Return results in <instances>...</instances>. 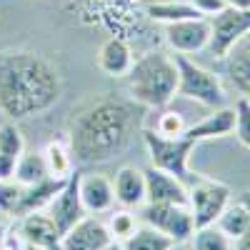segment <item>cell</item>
Masks as SVG:
<instances>
[{
  "instance_id": "obj_1",
  "label": "cell",
  "mask_w": 250,
  "mask_h": 250,
  "mask_svg": "<svg viewBox=\"0 0 250 250\" xmlns=\"http://www.w3.org/2000/svg\"><path fill=\"white\" fill-rule=\"evenodd\" d=\"M138 108L120 98H93L73 110L68 120V145L80 165L108 163L125 153L138 128Z\"/></svg>"
},
{
  "instance_id": "obj_2",
  "label": "cell",
  "mask_w": 250,
  "mask_h": 250,
  "mask_svg": "<svg viewBox=\"0 0 250 250\" xmlns=\"http://www.w3.org/2000/svg\"><path fill=\"white\" fill-rule=\"evenodd\" d=\"M62 95V78L35 50H0V113L28 120L48 113Z\"/></svg>"
},
{
  "instance_id": "obj_3",
  "label": "cell",
  "mask_w": 250,
  "mask_h": 250,
  "mask_svg": "<svg viewBox=\"0 0 250 250\" xmlns=\"http://www.w3.org/2000/svg\"><path fill=\"white\" fill-rule=\"evenodd\" d=\"M125 78H128V93L133 103L143 108L160 110L175 98L178 68L175 60L163 50H153L140 60H133V68Z\"/></svg>"
},
{
  "instance_id": "obj_4",
  "label": "cell",
  "mask_w": 250,
  "mask_h": 250,
  "mask_svg": "<svg viewBox=\"0 0 250 250\" xmlns=\"http://www.w3.org/2000/svg\"><path fill=\"white\" fill-rule=\"evenodd\" d=\"M143 143H145V150H148V155H150L153 168L170 173L178 180H188L190 178L188 163H190V155L195 150V145L203 143V140L195 133V128L190 125V128H185L175 138H165L155 130H143Z\"/></svg>"
},
{
  "instance_id": "obj_5",
  "label": "cell",
  "mask_w": 250,
  "mask_h": 250,
  "mask_svg": "<svg viewBox=\"0 0 250 250\" xmlns=\"http://www.w3.org/2000/svg\"><path fill=\"white\" fill-rule=\"evenodd\" d=\"M173 60H175V68H178L175 95L195 100L205 108H220L223 105L225 90H223V83L215 73L205 70L195 60H190L188 55H180V53H175Z\"/></svg>"
},
{
  "instance_id": "obj_6",
  "label": "cell",
  "mask_w": 250,
  "mask_h": 250,
  "mask_svg": "<svg viewBox=\"0 0 250 250\" xmlns=\"http://www.w3.org/2000/svg\"><path fill=\"white\" fill-rule=\"evenodd\" d=\"M65 178H45L35 185H20V183H0V210L5 215L23 218L30 213H38L50 205V200L58 195Z\"/></svg>"
},
{
  "instance_id": "obj_7",
  "label": "cell",
  "mask_w": 250,
  "mask_h": 250,
  "mask_svg": "<svg viewBox=\"0 0 250 250\" xmlns=\"http://www.w3.org/2000/svg\"><path fill=\"white\" fill-rule=\"evenodd\" d=\"M143 208V223L165 233L175 243L190 240L195 233L193 225V213L188 205H173V203H145Z\"/></svg>"
},
{
  "instance_id": "obj_8",
  "label": "cell",
  "mask_w": 250,
  "mask_h": 250,
  "mask_svg": "<svg viewBox=\"0 0 250 250\" xmlns=\"http://www.w3.org/2000/svg\"><path fill=\"white\" fill-rule=\"evenodd\" d=\"M230 188L218 180H198L190 190H188V208L193 213V225L208 228L215 225L218 215L225 210V205L230 203Z\"/></svg>"
},
{
  "instance_id": "obj_9",
  "label": "cell",
  "mask_w": 250,
  "mask_h": 250,
  "mask_svg": "<svg viewBox=\"0 0 250 250\" xmlns=\"http://www.w3.org/2000/svg\"><path fill=\"white\" fill-rule=\"evenodd\" d=\"M248 33H250V10H238L228 5L225 10L210 18V43H208V50H210L213 58H225L230 53V48Z\"/></svg>"
},
{
  "instance_id": "obj_10",
  "label": "cell",
  "mask_w": 250,
  "mask_h": 250,
  "mask_svg": "<svg viewBox=\"0 0 250 250\" xmlns=\"http://www.w3.org/2000/svg\"><path fill=\"white\" fill-rule=\"evenodd\" d=\"M78 183H80V170H73L65 183H62V188L58 190V195L50 200L48 205V215L53 218L55 228L60 230V235L70 230V228L83 218V215H88L85 213V208H83L80 203V190H78Z\"/></svg>"
},
{
  "instance_id": "obj_11",
  "label": "cell",
  "mask_w": 250,
  "mask_h": 250,
  "mask_svg": "<svg viewBox=\"0 0 250 250\" xmlns=\"http://www.w3.org/2000/svg\"><path fill=\"white\" fill-rule=\"evenodd\" d=\"M165 43L170 45L173 53L180 55L205 50L208 43H210V20L193 18V20H180V23L165 25Z\"/></svg>"
},
{
  "instance_id": "obj_12",
  "label": "cell",
  "mask_w": 250,
  "mask_h": 250,
  "mask_svg": "<svg viewBox=\"0 0 250 250\" xmlns=\"http://www.w3.org/2000/svg\"><path fill=\"white\" fill-rule=\"evenodd\" d=\"M110 240L113 238L108 233V225L95 215H83L70 230L60 235L62 250H103Z\"/></svg>"
},
{
  "instance_id": "obj_13",
  "label": "cell",
  "mask_w": 250,
  "mask_h": 250,
  "mask_svg": "<svg viewBox=\"0 0 250 250\" xmlns=\"http://www.w3.org/2000/svg\"><path fill=\"white\" fill-rule=\"evenodd\" d=\"M78 190H80V203H83V208H85L88 215L108 213L113 208V203H115L113 183L105 175H100V173H83L80 170Z\"/></svg>"
},
{
  "instance_id": "obj_14",
  "label": "cell",
  "mask_w": 250,
  "mask_h": 250,
  "mask_svg": "<svg viewBox=\"0 0 250 250\" xmlns=\"http://www.w3.org/2000/svg\"><path fill=\"white\" fill-rule=\"evenodd\" d=\"M145 175V203H173V205H188V188L175 175L150 168L143 170Z\"/></svg>"
},
{
  "instance_id": "obj_15",
  "label": "cell",
  "mask_w": 250,
  "mask_h": 250,
  "mask_svg": "<svg viewBox=\"0 0 250 250\" xmlns=\"http://www.w3.org/2000/svg\"><path fill=\"white\" fill-rule=\"evenodd\" d=\"M98 68L108 78H125L133 68V50L123 38H108L98 50Z\"/></svg>"
},
{
  "instance_id": "obj_16",
  "label": "cell",
  "mask_w": 250,
  "mask_h": 250,
  "mask_svg": "<svg viewBox=\"0 0 250 250\" xmlns=\"http://www.w3.org/2000/svg\"><path fill=\"white\" fill-rule=\"evenodd\" d=\"M20 240H25L40 250H45L55 243H60V230L55 228L53 218L45 215L43 210L38 213H30V215H23L20 220Z\"/></svg>"
},
{
  "instance_id": "obj_17",
  "label": "cell",
  "mask_w": 250,
  "mask_h": 250,
  "mask_svg": "<svg viewBox=\"0 0 250 250\" xmlns=\"http://www.w3.org/2000/svg\"><path fill=\"white\" fill-rule=\"evenodd\" d=\"M223 60H225L228 78L235 85V90H240L243 98H250V33L240 38Z\"/></svg>"
},
{
  "instance_id": "obj_18",
  "label": "cell",
  "mask_w": 250,
  "mask_h": 250,
  "mask_svg": "<svg viewBox=\"0 0 250 250\" xmlns=\"http://www.w3.org/2000/svg\"><path fill=\"white\" fill-rule=\"evenodd\" d=\"M113 190H115V200L123 203L125 208L145 205V175H143V170L130 168V165L120 168L115 173Z\"/></svg>"
},
{
  "instance_id": "obj_19",
  "label": "cell",
  "mask_w": 250,
  "mask_h": 250,
  "mask_svg": "<svg viewBox=\"0 0 250 250\" xmlns=\"http://www.w3.org/2000/svg\"><path fill=\"white\" fill-rule=\"evenodd\" d=\"M145 15H148L150 20H155V23H163V25L203 18L188 0H158V3H148L145 5Z\"/></svg>"
},
{
  "instance_id": "obj_20",
  "label": "cell",
  "mask_w": 250,
  "mask_h": 250,
  "mask_svg": "<svg viewBox=\"0 0 250 250\" xmlns=\"http://www.w3.org/2000/svg\"><path fill=\"white\" fill-rule=\"evenodd\" d=\"M248 220H250V210H248V205L243 200H235V203H228L225 205V210L218 215L215 220V228L225 235V238H230L233 243L245 233V228H248Z\"/></svg>"
},
{
  "instance_id": "obj_21",
  "label": "cell",
  "mask_w": 250,
  "mask_h": 250,
  "mask_svg": "<svg viewBox=\"0 0 250 250\" xmlns=\"http://www.w3.org/2000/svg\"><path fill=\"white\" fill-rule=\"evenodd\" d=\"M50 178L48 173V165H45V158L43 153H23L15 163V178L13 183H20V185H35L40 180Z\"/></svg>"
},
{
  "instance_id": "obj_22",
  "label": "cell",
  "mask_w": 250,
  "mask_h": 250,
  "mask_svg": "<svg viewBox=\"0 0 250 250\" xmlns=\"http://www.w3.org/2000/svg\"><path fill=\"white\" fill-rule=\"evenodd\" d=\"M45 165H48V173L53 178H68L73 173V153H70V145L62 143V140H50L43 150Z\"/></svg>"
},
{
  "instance_id": "obj_23",
  "label": "cell",
  "mask_w": 250,
  "mask_h": 250,
  "mask_svg": "<svg viewBox=\"0 0 250 250\" xmlns=\"http://www.w3.org/2000/svg\"><path fill=\"white\" fill-rule=\"evenodd\" d=\"M175 240H170L165 233L155 230L150 225H143V228H135V233L123 240V248L125 250H168Z\"/></svg>"
},
{
  "instance_id": "obj_24",
  "label": "cell",
  "mask_w": 250,
  "mask_h": 250,
  "mask_svg": "<svg viewBox=\"0 0 250 250\" xmlns=\"http://www.w3.org/2000/svg\"><path fill=\"white\" fill-rule=\"evenodd\" d=\"M0 153L10 155V158H20L25 153V138L15 120H8L0 125Z\"/></svg>"
},
{
  "instance_id": "obj_25",
  "label": "cell",
  "mask_w": 250,
  "mask_h": 250,
  "mask_svg": "<svg viewBox=\"0 0 250 250\" xmlns=\"http://www.w3.org/2000/svg\"><path fill=\"white\" fill-rule=\"evenodd\" d=\"M190 240H193V250H230L233 245V240L225 238L215 225L198 228Z\"/></svg>"
},
{
  "instance_id": "obj_26",
  "label": "cell",
  "mask_w": 250,
  "mask_h": 250,
  "mask_svg": "<svg viewBox=\"0 0 250 250\" xmlns=\"http://www.w3.org/2000/svg\"><path fill=\"white\" fill-rule=\"evenodd\" d=\"M108 233H110V238L113 240H128L133 233H135V228H138V220H135V215L130 213V210H115V213H110V218H108Z\"/></svg>"
},
{
  "instance_id": "obj_27",
  "label": "cell",
  "mask_w": 250,
  "mask_h": 250,
  "mask_svg": "<svg viewBox=\"0 0 250 250\" xmlns=\"http://www.w3.org/2000/svg\"><path fill=\"white\" fill-rule=\"evenodd\" d=\"M233 110H235V128L233 130H235L243 148L250 150V98H240Z\"/></svg>"
},
{
  "instance_id": "obj_28",
  "label": "cell",
  "mask_w": 250,
  "mask_h": 250,
  "mask_svg": "<svg viewBox=\"0 0 250 250\" xmlns=\"http://www.w3.org/2000/svg\"><path fill=\"white\" fill-rule=\"evenodd\" d=\"M185 128H188V125L183 123V115H180V113H173V110L160 113V118H158V123H155V133H160V135H165V138H175V135H180Z\"/></svg>"
},
{
  "instance_id": "obj_29",
  "label": "cell",
  "mask_w": 250,
  "mask_h": 250,
  "mask_svg": "<svg viewBox=\"0 0 250 250\" xmlns=\"http://www.w3.org/2000/svg\"><path fill=\"white\" fill-rule=\"evenodd\" d=\"M188 3H190L203 18H213L220 10L228 8V0H188Z\"/></svg>"
},
{
  "instance_id": "obj_30",
  "label": "cell",
  "mask_w": 250,
  "mask_h": 250,
  "mask_svg": "<svg viewBox=\"0 0 250 250\" xmlns=\"http://www.w3.org/2000/svg\"><path fill=\"white\" fill-rule=\"evenodd\" d=\"M15 163H18V158L0 153V183H10L15 178Z\"/></svg>"
},
{
  "instance_id": "obj_31",
  "label": "cell",
  "mask_w": 250,
  "mask_h": 250,
  "mask_svg": "<svg viewBox=\"0 0 250 250\" xmlns=\"http://www.w3.org/2000/svg\"><path fill=\"white\" fill-rule=\"evenodd\" d=\"M240 200L248 205V210H250V190H245L243 195H240ZM238 243V250H250V220H248V228H245V233L235 240Z\"/></svg>"
},
{
  "instance_id": "obj_32",
  "label": "cell",
  "mask_w": 250,
  "mask_h": 250,
  "mask_svg": "<svg viewBox=\"0 0 250 250\" xmlns=\"http://www.w3.org/2000/svg\"><path fill=\"white\" fill-rule=\"evenodd\" d=\"M228 5L238 10H250V0H228Z\"/></svg>"
},
{
  "instance_id": "obj_33",
  "label": "cell",
  "mask_w": 250,
  "mask_h": 250,
  "mask_svg": "<svg viewBox=\"0 0 250 250\" xmlns=\"http://www.w3.org/2000/svg\"><path fill=\"white\" fill-rule=\"evenodd\" d=\"M103 250H125V248H123V243H120V240H110Z\"/></svg>"
},
{
  "instance_id": "obj_34",
  "label": "cell",
  "mask_w": 250,
  "mask_h": 250,
  "mask_svg": "<svg viewBox=\"0 0 250 250\" xmlns=\"http://www.w3.org/2000/svg\"><path fill=\"white\" fill-rule=\"evenodd\" d=\"M20 250H40V248H35V245H30V243H25V240H23V245H20Z\"/></svg>"
},
{
  "instance_id": "obj_35",
  "label": "cell",
  "mask_w": 250,
  "mask_h": 250,
  "mask_svg": "<svg viewBox=\"0 0 250 250\" xmlns=\"http://www.w3.org/2000/svg\"><path fill=\"white\" fill-rule=\"evenodd\" d=\"M168 250H185V248H183V245H180V243H173V245H170V248H168Z\"/></svg>"
},
{
  "instance_id": "obj_36",
  "label": "cell",
  "mask_w": 250,
  "mask_h": 250,
  "mask_svg": "<svg viewBox=\"0 0 250 250\" xmlns=\"http://www.w3.org/2000/svg\"><path fill=\"white\" fill-rule=\"evenodd\" d=\"M45 250H62V245H60V243H55V245H50V248H45Z\"/></svg>"
},
{
  "instance_id": "obj_37",
  "label": "cell",
  "mask_w": 250,
  "mask_h": 250,
  "mask_svg": "<svg viewBox=\"0 0 250 250\" xmlns=\"http://www.w3.org/2000/svg\"><path fill=\"white\" fill-rule=\"evenodd\" d=\"M0 243H3V228H0Z\"/></svg>"
}]
</instances>
